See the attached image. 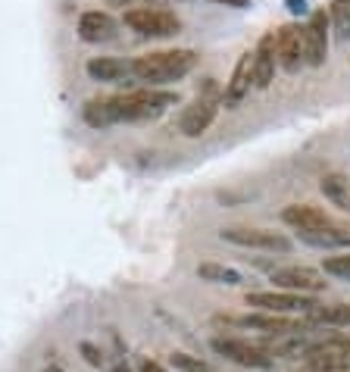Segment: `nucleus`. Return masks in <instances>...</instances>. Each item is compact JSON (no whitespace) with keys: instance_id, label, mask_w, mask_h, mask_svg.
I'll list each match as a JSON object with an SVG mask.
<instances>
[{"instance_id":"nucleus-1","label":"nucleus","mask_w":350,"mask_h":372,"mask_svg":"<svg viewBox=\"0 0 350 372\" xmlns=\"http://www.w3.org/2000/svg\"><path fill=\"white\" fill-rule=\"evenodd\" d=\"M178 101L175 91H156V88H141V91H125L116 97H103V101H88L85 103V122L94 129H107L113 122H141V119H156L166 107Z\"/></svg>"},{"instance_id":"nucleus-2","label":"nucleus","mask_w":350,"mask_h":372,"mask_svg":"<svg viewBox=\"0 0 350 372\" xmlns=\"http://www.w3.org/2000/svg\"><path fill=\"white\" fill-rule=\"evenodd\" d=\"M194 66H197L194 50H156V54H144L138 60H132V79L156 88V85L185 79Z\"/></svg>"},{"instance_id":"nucleus-3","label":"nucleus","mask_w":350,"mask_h":372,"mask_svg":"<svg viewBox=\"0 0 350 372\" xmlns=\"http://www.w3.org/2000/svg\"><path fill=\"white\" fill-rule=\"evenodd\" d=\"M216 322L238 325V329H250V332L276 335V338H294V335L307 332V322H297L288 316H276V313H247V316H219Z\"/></svg>"},{"instance_id":"nucleus-4","label":"nucleus","mask_w":350,"mask_h":372,"mask_svg":"<svg viewBox=\"0 0 350 372\" xmlns=\"http://www.w3.org/2000/svg\"><path fill=\"white\" fill-rule=\"evenodd\" d=\"M125 25L132 32H138L141 38H172L178 34L182 22L178 16L169 13V10H150V7H138L125 13Z\"/></svg>"},{"instance_id":"nucleus-5","label":"nucleus","mask_w":350,"mask_h":372,"mask_svg":"<svg viewBox=\"0 0 350 372\" xmlns=\"http://www.w3.org/2000/svg\"><path fill=\"white\" fill-rule=\"evenodd\" d=\"M219 103H223V97H219L216 85L209 81L207 91L197 94V101L191 103V107H185V113H182V132H185V135H188V138H200L203 132L213 125L216 113H219Z\"/></svg>"},{"instance_id":"nucleus-6","label":"nucleus","mask_w":350,"mask_h":372,"mask_svg":"<svg viewBox=\"0 0 350 372\" xmlns=\"http://www.w3.org/2000/svg\"><path fill=\"white\" fill-rule=\"evenodd\" d=\"M247 307H256L260 313H310L316 307V300L307 294H294V291H250L247 294Z\"/></svg>"},{"instance_id":"nucleus-7","label":"nucleus","mask_w":350,"mask_h":372,"mask_svg":"<svg viewBox=\"0 0 350 372\" xmlns=\"http://www.w3.org/2000/svg\"><path fill=\"white\" fill-rule=\"evenodd\" d=\"M209 344H213V351L219 357L231 360L238 366H247V369H269L272 366V357L266 353L262 344H250L244 338H213Z\"/></svg>"},{"instance_id":"nucleus-8","label":"nucleus","mask_w":350,"mask_h":372,"mask_svg":"<svg viewBox=\"0 0 350 372\" xmlns=\"http://www.w3.org/2000/svg\"><path fill=\"white\" fill-rule=\"evenodd\" d=\"M223 241L238 244V247H254V251H278L288 254L291 241L278 231L269 229H244V225H231V229H223Z\"/></svg>"},{"instance_id":"nucleus-9","label":"nucleus","mask_w":350,"mask_h":372,"mask_svg":"<svg viewBox=\"0 0 350 372\" xmlns=\"http://www.w3.org/2000/svg\"><path fill=\"white\" fill-rule=\"evenodd\" d=\"M272 282L276 288H285V291H294V294H316L325 291V276L310 266H285V269L272 272Z\"/></svg>"},{"instance_id":"nucleus-10","label":"nucleus","mask_w":350,"mask_h":372,"mask_svg":"<svg viewBox=\"0 0 350 372\" xmlns=\"http://www.w3.org/2000/svg\"><path fill=\"white\" fill-rule=\"evenodd\" d=\"M303 56H307V66H322L329 56V16H325V10H316L310 22L303 25Z\"/></svg>"},{"instance_id":"nucleus-11","label":"nucleus","mask_w":350,"mask_h":372,"mask_svg":"<svg viewBox=\"0 0 350 372\" xmlns=\"http://www.w3.org/2000/svg\"><path fill=\"white\" fill-rule=\"evenodd\" d=\"M276 54H278V66H282L285 72H297V69L307 63V56H303V28L300 25L288 22V25L278 28Z\"/></svg>"},{"instance_id":"nucleus-12","label":"nucleus","mask_w":350,"mask_h":372,"mask_svg":"<svg viewBox=\"0 0 350 372\" xmlns=\"http://www.w3.org/2000/svg\"><path fill=\"white\" fill-rule=\"evenodd\" d=\"M278 54H276V32H266L254 50V88H269L276 79Z\"/></svg>"},{"instance_id":"nucleus-13","label":"nucleus","mask_w":350,"mask_h":372,"mask_svg":"<svg viewBox=\"0 0 350 372\" xmlns=\"http://www.w3.org/2000/svg\"><path fill=\"white\" fill-rule=\"evenodd\" d=\"M250 85H254V54H244L241 60H238V66H235V72H231V79H229V85H225V91H223V103L225 107H238V103L247 97V91H250Z\"/></svg>"},{"instance_id":"nucleus-14","label":"nucleus","mask_w":350,"mask_h":372,"mask_svg":"<svg viewBox=\"0 0 350 372\" xmlns=\"http://www.w3.org/2000/svg\"><path fill=\"white\" fill-rule=\"evenodd\" d=\"M116 34V22L110 13L103 10H88L79 19V38L88 41V44H101V41H110Z\"/></svg>"},{"instance_id":"nucleus-15","label":"nucleus","mask_w":350,"mask_h":372,"mask_svg":"<svg viewBox=\"0 0 350 372\" xmlns=\"http://www.w3.org/2000/svg\"><path fill=\"white\" fill-rule=\"evenodd\" d=\"M282 219L288 225H294L297 231H316V229L331 225V219L319 207H310V203H291V207H285Z\"/></svg>"},{"instance_id":"nucleus-16","label":"nucleus","mask_w":350,"mask_h":372,"mask_svg":"<svg viewBox=\"0 0 350 372\" xmlns=\"http://www.w3.org/2000/svg\"><path fill=\"white\" fill-rule=\"evenodd\" d=\"M85 69L94 81H122L132 75V63L116 60V56H94V60H88Z\"/></svg>"},{"instance_id":"nucleus-17","label":"nucleus","mask_w":350,"mask_h":372,"mask_svg":"<svg viewBox=\"0 0 350 372\" xmlns=\"http://www.w3.org/2000/svg\"><path fill=\"white\" fill-rule=\"evenodd\" d=\"M300 241L313 244V247H347L350 244V231L347 229H338V225H325V229L316 231H297Z\"/></svg>"},{"instance_id":"nucleus-18","label":"nucleus","mask_w":350,"mask_h":372,"mask_svg":"<svg viewBox=\"0 0 350 372\" xmlns=\"http://www.w3.org/2000/svg\"><path fill=\"white\" fill-rule=\"evenodd\" d=\"M322 357H350V338H329V341H316L303 351V360H322Z\"/></svg>"},{"instance_id":"nucleus-19","label":"nucleus","mask_w":350,"mask_h":372,"mask_svg":"<svg viewBox=\"0 0 350 372\" xmlns=\"http://www.w3.org/2000/svg\"><path fill=\"white\" fill-rule=\"evenodd\" d=\"M197 276L203 282H213V285H241L244 276L231 266H223V263H200L197 266Z\"/></svg>"},{"instance_id":"nucleus-20","label":"nucleus","mask_w":350,"mask_h":372,"mask_svg":"<svg viewBox=\"0 0 350 372\" xmlns=\"http://www.w3.org/2000/svg\"><path fill=\"white\" fill-rule=\"evenodd\" d=\"M310 322L316 325H350V304H335V307H313L310 313Z\"/></svg>"},{"instance_id":"nucleus-21","label":"nucleus","mask_w":350,"mask_h":372,"mask_svg":"<svg viewBox=\"0 0 350 372\" xmlns=\"http://www.w3.org/2000/svg\"><path fill=\"white\" fill-rule=\"evenodd\" d=\"M329 22L335 25V32L341 38H350V0H331Z\"/></svg>"},{"instance_id":"nucleus-22","label":"nucleus","mask_w":350,"mask_h":372,"mask_svg":"<svg viewBox=\"0 0 350 372\" xmlns=\"http://www.w3.org/2000/svg\"><path fill=\"white\" fill-rule=\"evenodd\" d=\"M322 194L331 197L335 203H341L344 210H350V194H347V182L341 176H325L322 178Z\"/></svg>"},{"instance_id":"nucleus-23","label":"nucleus","mask_w":350,"mask_h":372,"mask_svg":"<svg viewBox=\"0 0 350 372\" xmlns=\"http://www.w3.org/2000/svg\"><path fill=\"white\" fill-rule=\"evenodd\" d=\"M172 363L185 372H209L207 363H200L197 357H188V353H172Z\"/></svg>"},{"instance_id":"nucleus-24","label":"nucleus","mask_w":350,"mask_h":372,"mask_svg":"<svg viewBox=\"0 0 350 372\" xmlns=\"http://www.w3.org/2000/svg\"><path fill=\"white\" fill-rule=\"evenodd\" d=\"M325 272H331V276H341V278H350V254H347V257L325 260Z\"/></svg>"},{"instance_id":"nucleus-25","label":"nucleus","mask_w":350,"mask_h":372,"mask_svg":"<svg viewBox=\"0 0 350 372\" xmlns=\"http://www.w3.org/2000/svg\"><path fill=\"white\" fill-rule=\"evenodd\" d=\"M79 351H81V357H85L91 366H103V357H101V351H97L94 344H88V341H81Z\"/></svg>"},{"instance_id":"nucleus-26","label":"nucleus","mask_w":350,"mask_h":372,"mask_svg":"<svg viewBox=\"0 0 350 372\" xmlns=\"http://www.w3.org/2000/svg\"><path fill=\"white\" fill-rule=\"evenodd\" d=\"M213 3H223V7H235V10L250 7V0H213Z\"/></svg>"},{"instance_id":"nucleus-27","label":"nucleus","mask_w":350,"mask_h":372,"mask_svg":"<svg viewBox=\"0 0 350 372\" xmlns=\"http://www.w3.org/2000/svg\"><path fill=\"white\" fill-rule=\"evenodd\" d=\"M141 372H169V369H166V366H160V363H154V360H144Z\"/></svg>"},{"instance_id":"nucleus-28","label":"nucleus","mask_w":350,"mask_h":372,"mask_svg":"<svg viewBox=\"0 0 350 372\" xmlns=\"http://www.w3.org/2000/svg\"><path fill=\"white\" fill-rule=\"evenodd\" d=\"M113 372H132V369H128V366H122V363H119V366H113Z\"/></svg>"},{"instance_id":"nucleus-29","label":"nucleus","mask_w":350,"mask_h":372,"mask_svg":"<svg viewBox=\"0 0 350 372\" xmlns=\"http://www.w3.org/2000/svg\"><path fill=\"white\" fill-rule=\"evenodd\" d=\"M48 372H63V369H60V366H48Z\"/></svg>"}]
</instances>
